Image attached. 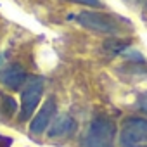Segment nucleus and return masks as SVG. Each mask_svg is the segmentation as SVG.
Segmentation results:
<instances>
[{
  "instance_id": "1",
  "label": "nucleus",
  "mask_w": 147,
  "mask_h": 147,
  "mask_svg": "<svg viewBox=\"0 0 147 147\" xmlns=\"http://www.w3.org/2000/svg\"><path fill=\"white\" fill-rule=\"evenodd\" d=\"M71 21L78 23L88 31L100 33V35H125L133 30L131 23L125 18L109 14V12H94V11H83L78 14H71Z\"/></svg>"
},
{
  "instance_id": "2",
  "label": "nucleus",
  "mask_w": 147,
  "mask_h": 147,
  "mask_svg": "<svg viewBox=\"0 0 147 147\" xmlns=\"http://www.w3.org/2000/svg\"><path fill=\"white\" fill-rule=\"evenodd\" d=\"M116 142V123L106 116V114H97L90 121L82 145L83 147H114Z\"/></svg>"
},
{
  "instance_id": "3",
  "label": "nucleus",
  "mask_w": 147,
  "mask_h": 147,
  "mask_svg": "<svg viewBox=\"0 0 147 147\" xmlns=\"http://www.w3.org/2000/svg\"><path fill=\"white\" fill-rule=\"evenodd\" d=\"M121 147H147V119L128 118L119 131Z\"/></svg>"
},
{
  "instance_id": "4",
  "label": "nucleus",
  "mask_w": 147,
  "mask_h": 147,
  "mask_svg": "<svg viewBox=\"0 0 147 147\" xmlns=\"http://www.w3.org/2000/svg\"><path fill=\"white\" fill-rule=\"evenodd\" d=\"M43 87H45V83H43V78H40V76L28 80V83L24 85V88L21 92V111L18 116L19 121H28L35 114V109L40 104V99L43 94Z\"/></svg>"
},
{
  "instance_id": "5",
  "label": "nucleus",
  "mask_w": 147,
  "mask_h": 147,
  "mask_svg": "<svg viewBox=\"0 0 147 147\" xmlns=\"http://www.w3.org/2000/svg\"><path fill=\"white\" fill-rule=\"evenodd\" d=\"M57 111V106H55V100L50 97L49 100H45V104L42 106V109L36 113V116L31 119V125H30V133L33 135H40L43 133L49 125H52V118Z\"/></svg>"
},
{
  "instance_id": "6",
  "label": "nucleus",
  "mask_w": 147,
  "mask_h": 147,
  "mask_svg": "<svg viewBox=\"0 0 147 147\" xmlns=\"http://www.w3.org/2000/svg\"><path fill=\"white\" fill-rule=\"evenodd\" d=\"M75 130H76V119L71 114H62L50 125L47 135L49 138H54V140H64L75 133Z\"/></svg>"
},
{
  "instance_id": "7",
  "label": "nucleus",
  "mask_w": 147,
  "mask_h": 147,
  "mask_svg": "<svg viewBox=\"0 0 147 147\" xmlns=\"http://www.w3.org/2000/svg\"><path fill=\"white\" fill-rule=\"evenodd\" d=\"M2 83L11 88V90H21V87H24L28 83V73L26 69L18 64V62H12L5 67L4 75H2Z\"/></svg>"
},
{
  "instance_id": "8",
  "label": "nucleus",
  "mask_w": 147,
  "mask_h": 147,
  "mask_svg": "<svg viewBox=\"0 0 147 147\" xmlns=\"http://www.w3.org/2000/svg\"><path fill=\"white\" fill-rule=\"evenodd\" d=\"M14 111H18V104L12 97L9 95H0V113H2L4 116H12Z\"/></svg>"
},
{
  "instance_id": "9",
  "label": "nucleus",
  "mask_w": 147,
  "mask_h": 147,
  "mask_svg": "<svg viewBox=\"0 0 147 147\" xmlns=\"http://www.w3.org/2000/svg\"><path fill=\"white\" fill-rule=\"evenodd\" d=\"M66 2H71V4H80V5H87V7H102V2L100 0H66Z\"/></svg>"
},
{
  "instance_id": "10",
  "label": "nucleus",
  "mask_w": 147,
  "mask_h": 147,
  "mask_svg": "<svg viewBox=\"0 0 147 147\" xmlns=\"http://www.w3.org/2000/svg\"><path fill=\"white\" fill-rule=\"evenodd\" d=\"M137 106H138V109H140V111H144V113L147 114V92H144V94L138 97Z\"/></svg>"
},
{
  "instance_id": "11",
  "label": "nucleus",
  "mask_w": 147,
  "mask_h": 147,
  "mask_svg": "<svg viewBox=\"0 0 147 147\" xmlns=\"http://www.w3.org/2000/svg\"><path fill=\"white\" fill-rule=\"evenodd\" d=\"M12 145V138L5 137V135H0V147H11Z\"/></svg>"
},
{
  "instance_id": "12",
  "label": "nucleus",
  "mask_w": 147,
  "mask_h": 147,
  "mask_svg": "<svg viewBox=\"0 0 147 147\" xmlns=\"http://www.w3.org/2000/svg\"><path fill=\"white\" fill-rule=\"evenodd\" d=\"M0 61H2V57H0Z\"/></svg>"
}]
</instances>
